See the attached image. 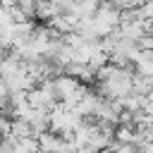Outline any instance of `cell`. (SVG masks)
<instances>
[{
  "instance_id": "cell-1",
  "label": "cell",
  "mask_w": 153,
  "mask_h": 153,
  "mask_svg": "<svg viewBox=\"0 0 153 153\" xmlns=\"http://www.w3.org/2000/svg\"><path fill=\"white\" fill-rule=\"evenodd\" d=\"M120 17H122V12L115 10L110 2L103 0L100 7L96 10V14L91 17V31H93V36L100 41V38H105L108 33L117 31V26H120Z\"/></svg>"
},
{
  "instance_id": "cell-2",
  "label": "cell",
  "mask_w": 153,
  "mask_h": 153,
  "mask_svg": "<svg viewBox=\"0 0 153 153\" xmlns=\"http://www.w3.org/2000/svg\"><path fill=\"white\" fill-rule=\"evenodd\" d=\"M36 143H38V151L41 153H69V151H74L72 141L65 139V136H60V134H55V131L38 134L36 136Z\"/></svg>"
},
{
  "instance_id": "cell-3",
  "label": "cell",
  "mask_w": 153,
  "mask_h": 153,
  "mask_svg": "<svg viewBox=\"0 0 153 153\" xmlns=\"http://www.w3.org/2000/svg\"><path fill=\"white\" fill-rule=\"evenodd\" d=\"M131 69H134L136 76L153 81V50H139V55H136Z\"/></svg>"
},
{
  "instance_id": "cell-4",
  "label": "cell",
  "mask_w": 153,
  "mask_h": 153,
  "mask_svg": "<svg viewBox=\"0 0 153 153\" xmlns=\"http://www.w3.org/2000/svg\"><path fill=\"white\" fill-rule=\"evenodd\" d=\"M36 7H38V0H19L17 10L24 14V19H36Z\"/></svg>"
},
{
  "instance_id": "cell-5",
  "label": "cell",
  "mask_w": 153,
  "mask_h": 153,
  "mask_svg": "<svg viewBox=\"0 0 153 153\" xmlns=\"http://www.w3.org/2000/svg\"><path fill=\"white\" fill-rule=\"evenodd\" d=\"M105 2H110L115 10H120V12H131V10H136L139 5H143V0H105Z\"/></svg>"
},
{
  "instance_id": "cell-6",
  "label": "cell",
  "mask_w": 153,
  "mask_h": 153,
  "mask_svg": "<svg viewBox=\"0 0 153 153\" xmlns=\"http://www.w3.org/2000/svg\"><path fill=\"white\" fill-rule=\"evenodd\" d=\"M136 45H139V50H153V31H146V36Z\"/></svg>"
},
{
  "instance_id": "cell-7",
  "label": "cell",
  "mask_w": 153,
  "mask_h": 153,
  "mask_svg": "<svg viewBox=\"0 0 153 153\" xmlns=\"http://www.w3.org/2000/svg\"><path fill=\"white\" fill-rule=\"evenodd\" d=\"M14 5H19V0H0V7H5V10L14 7Z\"/></svg>"
}]
</instances>
